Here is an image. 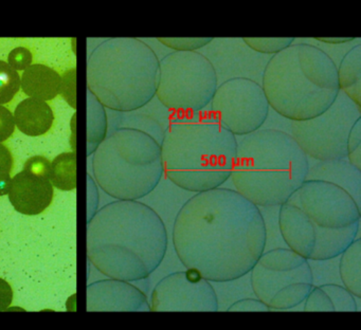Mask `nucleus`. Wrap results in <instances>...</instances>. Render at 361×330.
Segmentation results:
<instances>
[{"instance_id": "nucleus-1", "label": "nucleus", "mask_w": 361, "mask_h": 330, "mask_svg": "<svg viewBox=\"0 0 361 330\" xmlns=\"http://www.w3.org/2000/svg\"><path fill=\"white\" fill-rule=\"evenodd\" d=\"M172 240L185 268L226 283L250 272L265 250L267 228L259 207L236 190L217 188L183 203Z\"/></svg>"}, {"instance_id": "nucleus-2", "label": "nucleus", "mask_w": 361, "mask_h": 330, "mask_svg": "<svg viewBox=\"0 0 361 330\" xmlns=\"http://www.w3.org/2000/svg\"><path fill=\"white\" fill-rule=\"evenodd\" d=\"M360 207L343 188L305 180L280 205L279 228L285 243L310 260H329L357 238Z\"/></svg>"}, {"instance_id": "nucleus-3", "label": "nucleus", "mask_w": 361, "mask_h": 330, "mask_svg": "<svg viewBox=\"0 0 361 330\" xmlns=\"http://www.w3.org/2000/svg\"><path fill=\"white\" fill-rule=\"evenodd\" d=\"M164 173L178 188L200 192L231 177L238 140L209 110L175 116L162 133Z\"/></svg>"}, {"instance_id": "nucleus-4", "label": "nucleus", "mask_w": 361, "mask_h": 330, "mask_svg": "<svg viewBox=\"0 0 361 330\" xmlns=\"http://www.w3.org/2000/svg\"><path fill=\"white\" fill-rule=\"evenodd\" d=\"M262 82L270 107L291 122L320 116L340 92L331 57L305 42L274 54L264 69Z\"/></svg>"}, {"instance_id": "nucleus-5", "label": "nucleus", "mask_w": 361, "mask_h": 330, "mask_svg": "<svg viewBox=\"0 0 361 330\" xmlns=\"http://www.w3.org/2000/svg\"><path fill=\"white\" fill-rule=\"evenodd\" d=\"M308 169V157L291 135L259 129L238 142L230 178L236 192L257 207H280L305 181Z\"/></svg>"}, {"instance_id": "nucleus-6", "label": "nucleus", "mask_w": 361, "mask_h": 330, "mask_svg": "<svg viewBox=\"0 0 361 330\" xmlns=\"http://www.w3.org/2000/svg\"><path fill=\"white\" fill-rule=\"evenodd\" d=\"M213 63L197 51H173L159 61L158 99L177 114L204 110L217 87Z\"/></svg>"}, {"instance_id": "nucleus-7", "label": "nucleus", "mask_w": 361, "mask_h": 330, "mask_svg": "<svg viewBox=\"0 0 361 330\" xmlns=\"http://www.w3.org/2000/svg\"><path fill=\"white\" fill-rule=\"evenodd\" d=\"M250 273L253 293L269 307V311L295 308L314 287L308 259L289 248L264 252Z\"/></svg>"}, {"instance_id": "nucleus-8", "label": "nucleus", "mask_w": 361, "mask_h": 330, "mask_svg": "<svg viewBox=\"0 0 361 330\" xmlns=\"http://www.w3.org/2000/svg\"><path fill=\"white\" fill-rule=\"evenodd\" d=\"M361 118V107L342 91L331 107L320 116L291 123V137L304 154L318 161L346 158L350 128Z\"/></svg>"}, {"instance_id": "nucleus-9", "label": "nucleus", "mask_w": 361, "mask_h": 330, "mask_svg": "<svg viewBox=\"0 0 361 330\" xmlns=\"http://www.w3.org/2000/svg\"><path fill=\"white\" fill-rule=\"evenodd\" d=\"M211 114L234 135L259 130L267 120L269 104L261 85L247 78H233L217 87Z\"/></svg>"}, {"instance_id": "nucleus-10", "label": "nucleus", "mask_w": 361, "mask_h": 330, "mask_svg": "<svg viewBox=\"0 0 361 330\" xmlns=\"http://www.w3.org/2000/svg\"><path fill=\"white\" fill-rule=\"evenodd\" d=\"M151 311L155 312H216L219 298L214 288L200 271L187 268L171 273L156 285Z\"/></svg>"}, {"instance_id": "nucleus-11", "label": "nucleus", "mask_w": 361, "mask_h": 330, "mask_svg": "<svg viewBox=\"0 0 361 330\" xmlns=\"http://www.w3.org/2000/svg\"><path fill=\"white\" fill-rule=\"evenodd\" d=\"M10 202L18 213L35 216L43 213L54 196V185L49 179L37 177L23 169L11 180Z\"/></svg>"}, {"instance_id": "nucleus-12", "label": "nucleus", "mask_w": 361, "mask_h": 330, "mask_svg": "<svg viewBox=\"0 0 361 330\" xmlns=\"http://www.w3.org/2000/svg\"><path fill=\"white\" fill-rule=\"evenodd\" d=\"M306 180H322L336 184L345 190L357 205L361 207V171L350 163L348 158L318 161L308 169Z\"/></svg>"}, {"instance_id": "nucleus-13", "label": "nucleus", "mask_w": 361, "mask_h": 330, "mask_svg": "<svg viewBox=\"0 0 361 330\" xmlns=\"http://www.w3.org/2000/svg\"><path fill=\"white\" fill-rule=\"evenodd\" d=\"M16 126L25 135L39 137L50 130L54 122V114L47 102L41 99H24L16 106L13 114Z\"/></svg>"}, {"instance_id": "nucleus-14", "label": "nucleus", "mask_w": 361, "mask_h": 330, "mask_svg": "<svg viewBox=\"0 0 361 330\" xmlns=\"http://www.w3.org/2000/svg\"><path fill=\"white\" fill-rule=\"evenodd\" d=\"M25 94L41 101H51L60 94L61 75L46 65L35 63L27 68L20 78Z\"/></svg>"}, {"instance_id": "nucleus-15", "label": "nucleus", "mask_w": 361, "mask_h": 330, "mask_svg": "<svg viewBox=\"0 0 361 330\" xmlns=\"http://www.w3.org/2000/svg\"><path fill=\"white\" fill-rule=\"evenodd\" d=\"M340 91L361 107V44L353 47L337 68Z\"/></svg>"}, {"instance_id": "nucleus-16", "label": "nucleus", "mask_w": 361, "mask_h": 330, "mask_svg": "<svg viewBox=\"0 0 361 330\" xmlns=\"http://www.w3.org/2000/svg\"><path fill=\"white\" fill-rule=\"evenodd\" d=\"M339 274L344 287L361 298V239L356 238L340 254Z\"/></svg>"}, {"instance_id": "nucleus-17", "label": "nucleus", "mask_w": 361, "mask_h": 330, "mask_svg": "<svg viewBox=\"0 0 361 330\" xmlns=\"http://www.w3.org/2000/svg\"><path fill=\"white\" fill-rule=\"evenodd\" d=\"M50 182L58 190L69 192L77 188V157L75 152H63L51 162Z\"/></svg>"}, {"instance_id": "nucleus-18", "label": "nucleus", "mask_w": 361, "mask_h": 330, "mask_svg": "<svg viewBox=\"0 0 361 330\" xmlns=\"http://www.w3.org/2000/svg\"><path fill=\"white\" fill-rule=\"evenodd\" d=\"M20 89V76L7 61H0V105L9 103Z\"/></svg>"}, {"instance_id": "nucleus-19", "label": "nucleus", "mask_w": 361, "mask_h": 330, "mask_svg": "<svg viewBox=\"0 0 361 330\" xmlns=\"http://www.w3.org/2000/svg\"><path fill=\"white\" fill-rule=\"evenodd\" d=\"M320 288L331 298L335 312H357L358 311L355 296L344 286L325 283L320 286Z\"/></svg>"}, {"instance_id": "nucleus-20", "label": "nucleus", "mask_w": 361, "mask_h": 330, "mask_svg": "<svg viewBox=\"0 0 361 330\" xmlns=\"http://www.w3.org/2000/svg\"><path fill=\"white\" fill-rule=\"evenodd\" d=\"M243 42L257 52L276 54L295 42V38H243Z\"/></svg>"}, {"instance_id": "nucleus-21", "label": "nucleus", "mask_w": 361, "mask_h": 330, "mask_svg": "<svg viewBox=\"0 0 361 330\" xmlns=\"http://www.w3.org/2000/svg\"><path fill=\"white\" fill-rule=\"evenodd\" d=\"M304 302L305 312H335L331 298L320 287H312Z\"/></svg>"}, {"instance_id": "nucleus-22", "label": "nucleus", "mask_w": 361, "mask_h": 330, "mask_svg": "<svg viewBox=\"0 0 361 330\" xmlns=\"http://www.w3.org/2000/svg\"><path fill=\"white\" fill-rule=\"evenodd\" d=\"M346 150L348 160L361 171V118H358L350 128L346 141Z\"/></svg>"}, {"instance_id": "nucleus-23", "label": "nucleus", "mask_w": 361, "mask_h": 330, "mask_svg": "<svg viewBox=\"0 0 361 330\" xmlns=\"http://www.w3.org/2000/svg\"><path fill=\"white\" fill-rule=\"evenodd\" d=\"M13 157L7 146L0 143V196L9 194Z\"/></svg>"}, {"instance_id": "nucleus-24", "label": "nucleus", "mask_w": 361, "mask_h": 330, "mask_svg": "<svg viewBox=\"0 0 361 330\" xmlns=\"http://www.w3.org/2000/svg\"><path fill=\"white\" fill-rule=\"evenodd\" d=\"M160 42L174 51H196L213 42V38H158Z\"/></svg>"}, {"instance_id": "nucleus-25", "label": "nucleus", "mask_w": 361, "mask_h": 330, "mask_svg": "<svg viewBox=\"0 0 361 330\" xmlns=\"http://www.w3.org/2000/svg\"><path fill=\"white\" fill-rule=\"evenodd\" d=\"M32 53L25 47H18L13 49L8 55L7 63L16 71H25L32 65Z\"/></svg>"}, {"instance_id": "nucleus-26", "label": "nucleus", "mask_w": 361, "mask_h": 330, "mask_svg": "<svg viewBox=\"0 0 361 330\" xmlns=\"http://www.w3.org/2000/svg\"><path fill=\"white\" fill-rule=\"evenodd\" d=\"M60 93L71 107L77 108V104H75V68L67 70L61 76Z\"/></svg>"}, {"instance_id": "nucleus-27", "label": "nucleus", "mask_w": 361, "mask_h": 330, "mask_svg": "<svg viewBox=\"0 0 361 330\" xmlns=\"http://www.w3.org/2000/svg\"><path fill=\"white\" fill-rule=\"evenodd\" d=\"M24 171H29L37 177L46 178L50 180L51 162L43 156H35L29 158L24 165Z\"/></svg>"}, {"instance_id": "nucleus-28", "label": "nucleus", "mask_w": 361, "mask_h": 330, "mask_svg": "<svg viewBox=\"0 0 361 330\" xmlns=\"http://www.w3.org/2000/svg\"><path fill=\"white\" fill-rule=\"evenodd\" d=\"M228 312H268L269 307L259 298H243L233 302Z\"/></svg>"}, {"instance_id": "nucleus-29", "label": "nucleus", "mask_w": 361, "mask_h": 330, "mask_svg": "<svg viewBox=\"0 0 361 330\" xmlns=\"http://www.w3.org/2000/svg\"><path fill=\"white\" fill-rule=\"evenodd\" d=\"M16 130L13 114L5 106L0 105V143L9 139Z\"/></svg>"}, {"instance_id": "nucleus-30", "label": "nucleus", "mask_w": 361, "mask_h": 330, "mask_svg": "<svg viewBox=\"0 0 361 330\" xmlns=\"http://www.w3.org/2000/svg\"><path fill=\"white\" fill-rule=\"evenodd\" d=\"M13 300V289L6 279L0 277V311L6 310L11 306Z\"/></svg>"}, {"instance_id": "nucleus-31", "label": "nucleus", "mask_w": 361, "mask_h": 330, "mask_svg": "<svg viewBox=\"0 0 361 330\" xmlns=\"http://www.w3.org/2000/svg\"><path fill=\"white\" fill-rule=\"evenodd\" d=\"M356 37H340V38H316L319 42H325V44H345V42H353Z\"/></svg>"}]
</instances>
